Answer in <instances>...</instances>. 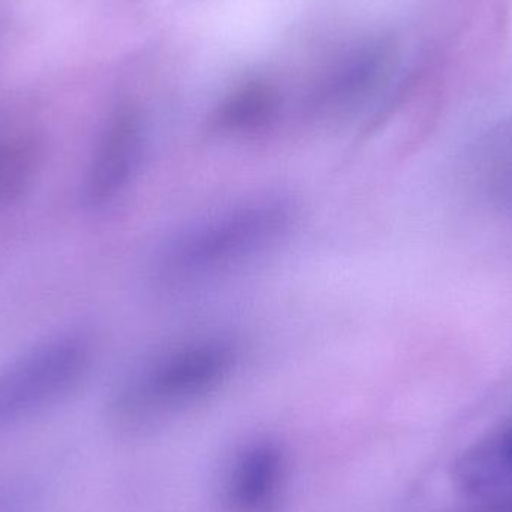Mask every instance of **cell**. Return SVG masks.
Returning <instances> with one entry per match:
<instances>
[{
	"label": "cell",
	"mask_w": 512,
	"mask_h": 512,
	"mask_svg": "<svg viewBox=\"0 0 512 512\" xmlns=\"http://www.w3.org/2000/svg\"><path fill=\"white\" fill-rule=\"evenodd\" d=\"M285 477V459L274 442H256L237 460L230 478V501L240 512L267 507Z\"/></svg>",
	"instance_id": "obj_6"
},
{
	"label": "cell",
	"mask_w": 512,
	"mask_h": 512,
	"mask_svg": "<svg viewBox=\"0 0 512 512\" xmlns=\"http://www.w3.org/2000/svg\"><path fill=\"white\" fill-rule=\"evenodd\" d=\"M394 59L396 54L390 42L379 41L361 48L348 62L330 72L316 89L313 113L325 119L348 113L387 78Z\"/></svg>",
	"instance_id": "obj_5"
},
{
	"label": "cell",
	"mask_w": 512,
	"mask_h": 512,
	"mask_svg": "<svg viewBox=\"0 0 512 512\" xmlns=\"http://www.w3.org/2000/svg\"><path fill=\"white\" fill-rule=\"evenodd\" d=\"M457 489L483 496L512 481V423L496 430L462 454L453 468Z\"/></svg>",
	"instance_id": "obj_7"
},
{
	"label": "cell",
	"mask_w": 512,
	"mask_h": 512,
	"mask_svg": "<svg viewBox=\"0 0 512 512\" xmlns=\"http://www.w3.org/2000/svg\"><path fill=\"white\" fill-rule=\"evenodd\" d=\"M146 156V129L135 111L114 114L90 159L83 183L89 209H104L119 200L137 179Z\"/></svg>",
	"instance_id": "obj_4"
},
{
	"label": "cell",
	"mask_w": 512,
	"mask_h": 512,
	"mask_svg": "<svg viewBox=\"0 0 512 512\" xmlns=\"http://www.w3.org/2000/svg\"><path fill=\"white\" fill-rule=\"evenodd\" d=\"M280 95L267 81L237 87L213 111L209 128L221 137H249L267 129L279 116Z\"/></svg>",
	"instance_id": "obj_8"
},
{
	"label": "cell",
	"mask_w": 512,
	"mask_h": 512,
	"mask_svg": "<svg viewBox=\"0 0 512 512\" xmlns=\"http://www.w3.org/2000/svg\"><path fill=\"white\" fill-rule=\"evenodd\" d=\"M297 222V203L285 195L234 204L174 234L156 256V279L186 288L242 270L279 248Z\"/></svg>",
	"instance_id": "obj_1"
},
{
	"label": "cell",
	"mask_w": 512,
	"mask_h": 512,
	"mask_svg": "<svg viewBox=\"0 0 512 512\" xmlns=\"http://www.w3.org/2000/svg\"><path fill=\"white\" fill-rule=\"evenodd\" d=\"M92 346L57 336L0 369V427L18 423L72 393L92 366Z\"/></svg>",
	"instance_id": "obj_3"
},
{
	"label": "cell",
	"mask_w": 512,
	"mask_h": 512,
	"mask_svg": "<svg viewBox=\"0 0 512 512\" xmlns=\"http://www.w3.org/2000/svg\"><path fill=\"white\" fill-rule=\"evenodd\" d=\"M41 159V146L35 138L23 134L0 138V209L26 194Z\"/></svg>",
	"instance_id": "obj_9"
},
{
	"label": "cell",
	"mask_w": 512,
	"mask_h": 512,
	"mask_svg": "<svg viewBox=\"0 0 512 512\" xmlns=\"http://www.w3.org/2000/svg\"><path fill=\"white\" fill-rule=\"evenodd\" d=\"M239 360V346L224 336H197L168 346L122 382L111 415L125 427L170 417L224 387Z\"/></svg>",
	"instance_id": "obj_2"
}]
</instances>
